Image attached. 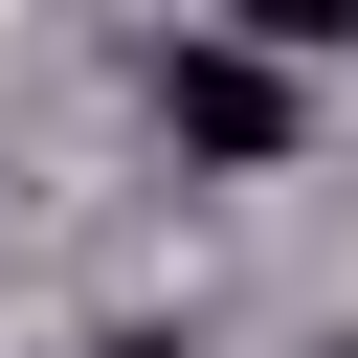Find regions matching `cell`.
I'll use <instances>...</instances> for the list:
<instances>
[{
	"label": "cell",
	"instance_id": "6da1fadb",
	"mask_svg": "<svg viewBox=\"0 0 358 358\" xmlns=\"http://www.w3.org/2000/svg\"><path fill=\"white\" fill-rule=\"evenodd\" d=\"M157 134L179 157H224V179H268L313 112H291V45H157Z\"/></svg>",
	"mask_w": 358,
	"mask_h": 358
},
{
	"label": "cell",
	"instance_id": "7a4b0ae2",
	"mask_svg": "<svg viewBox=\"0 0 358 358\" xmlns=\"http://www.w3.org/2000/svg\"><path fill=\"white\" fill-rule=\"evenodd\" d=\"M224 22H246V45H291V67H313V45H358V0H224Z\"/></svg>",
	"mask_w": 358,
	"mask_h": 358
},
{
	"label": "cell",
	"instance_id": "3957f363",
	"mask_svg": "<svg viewBox=\"0 0 358 358\" xmlns=\"http://www.w3.org/2000/svg\"><path fill=\"white\" fill-rule=\"evenodd\" d=\"M90 358H179V336H90Z\"/></svg>",
	"mask_w": 358,
	"mask_h": 358
}]
</instances>
